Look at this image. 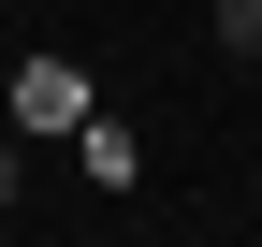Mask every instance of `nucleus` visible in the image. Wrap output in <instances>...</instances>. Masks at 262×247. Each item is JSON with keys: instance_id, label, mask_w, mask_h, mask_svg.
I'll use <instances>...</instances> for the list:
<instances>
[{"instance_id": "nucleus-1", "label": "nucleus", "mask_w": 262, "mask_h": 247, "mask_svg": "<svg viewBox=\"0 0 262 247\" xmlns=\"http://www.w3.org/2000/svg\"><path fill=\"white\" fill-rule=\"evenodd\" d=\"M15 116H29V131H88V73H73V58H29V73H15Z\"/></svg>"}, {"instance_id": "nucleus-2", "label": "nucleus", "mask_w": 262, "mask_h": 247, "mask_svg": "<svg viewBox=\"0 0 262 247\" xmlns=\"http://www.w3.org/2000/svg\"><path fill=\"white\" fill-rule=\"evenodd\" d=\"M73 160L102 175V189H131V175H146V145H131V116H88V131H73Z\"/></svg>"}, {"instance_id": "nucleus-3", "label": "nucleus", "mask_w": 262, "mask_h": 247, "mask_svg": "<svg viewBox=\"0 0 262 247\" xmlns=\"http://www.w3.org/2000/svg\"><path fill=\"white\" fill-rule=\"evenodd\" d=\"M219 58H262V0H219Z\"/></svg>"}, {"instance_id": "nucleus-4", "label": "nucleus", "mask_w": 262, "mask_h": 247, "mask_svg": "<svg viewBox=\"0 0 262 247\" xmlns=\"http://www.w3.org/2000/svg\"><path fill=\"white\" fill-rule=\"evenodd\" d=\"M0 218H15V145H0Z\"/></svg>"}]
</instances>
